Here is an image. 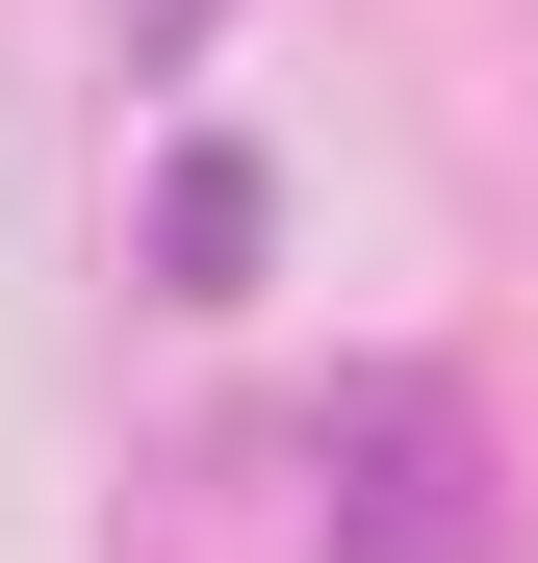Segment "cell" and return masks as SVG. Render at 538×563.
I'll list each match as a JSON object with an SVG mask.
<instances>
[{
  "mask_svg": "<svg viewBox=\"0 0 538 563\" xmlns=\"http://www.w3.org/2000/svg\"><path fill=\"white\" fill-rule=\"evenodd\" d=\"M154 256H179V308H231V256H256V179H231V154H179V206H154Z\"/></svg>",
  "mask_w": 538,
  "mask_h": 563,
  "instance_id": "6da1fadb",
  "label": "cell"
}]
</instances>
